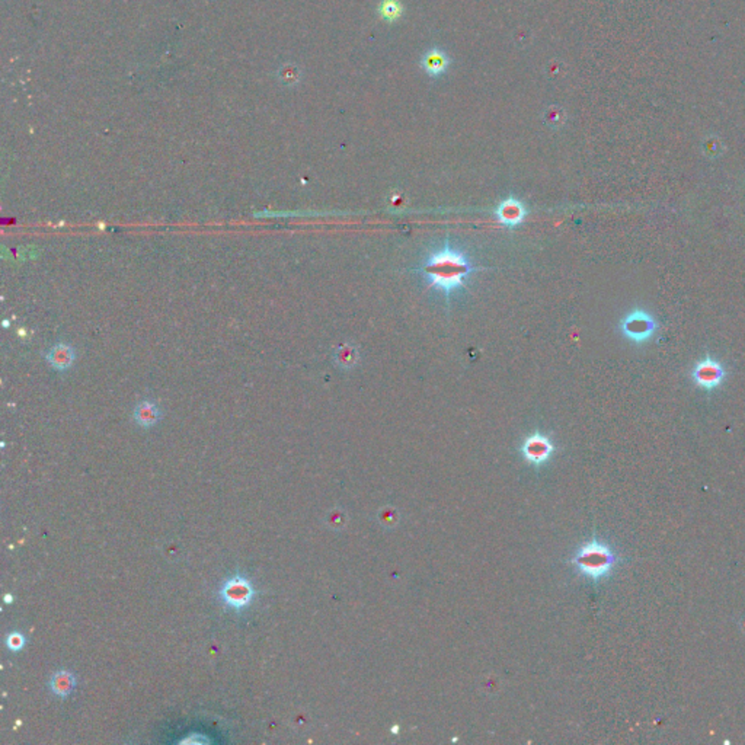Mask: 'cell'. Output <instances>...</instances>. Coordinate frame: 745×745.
I'll list each match as a JSON object with an SVG mask.
<instances>
[{"mask_svg":"<svg viewBox=\"0 0 745 745\" xmlns=\"http://www.w3.org/2000/svg\"><path fill=\"white\" fill-rule=\"evenodd\" d=\"M5 643L10 652H19L23 650V646L27 645V638H25V634H22L18 630H14L8 634Z\"/></svg>","mask_w":745,"mask_h":745,"instance_id":"obj_15","label":"cell"},{"mask_svg":"<svg viewBox=\"0 0 745 745\" xmlns=\"http://www.w3.org/2000/svg\"><path fill=\"white\" fill-rule=\"evenodd\" d=\"M619 329L623 336L634 342V344H643V342H648L655 335L658 323L655 317L651 316L648 312L642 309H634L620 321Z\"/></svg>","mask_w":745,"mask_h":745,"instance_id":"obj_4","label":"cell"},{"mask_svg":"<svg viewBox=\"0 0 745 745\" xmlns=\"http://www.w3.org/2000/svg\"><path fill=\"white\" fill-rule=\"evenodd\" d=\"M390 203H392V207H400L404 205V194H395L392 198H390Z\"/></svg>","mask_w":745,"mask_h":745,"instance_id":"obj_16","label":"cell"},{"mask_svg":"<svg viewBox=\"0 0 745 745\" xmlns=\"http://www.w3.org/2000/svg\"><path fill=\"white\" fill-rule=\"evenodd\" d=\"M726 377V371L724 365L718 360L712 357H706L702 361L694 365L691 371V378L696 383L704 390H713L724 383Z\"/></svg>","mask_w":745,"mask_h":745,"instance_id":"obj_5","label":"cell"},{"mask_svg":"<svg viewBox=\"0 0 745 745\" xmlns=\"http://www.w3.org/2000/svg\"><path fill=\"white\" fill-rule=\"evenodd\" d=\"M76 358L75 348L69 344H56L47 352V361L57 371L69 370Z\"/></svg>","mask_w":745,"mask_h":745,"instance_id":"obj_9","label":"cell"},{"mask_svg":"<svg viewBox=\"0 0 745 745\" xmlns=\"http://www.w3.org/2000/svg\"><path fill=\"white\" fill-rule=\"evenodd\" d=\"M207 741H209V740L204 738V737H198V738L195 737V738H187V740H184L182 742H188V744H197V742H198V744H201V742H207Z\"/></svg>","mask_w":745,"mask_h":745,"instance_id":"obj_17","label":"cell"},{"mask_svg":"<svg viewBox=\"0 0 745 745\" xmlns=\"http://www.w3.org/2000/svg\"><path fill=\"white\" fill-rule=\"evenodd\" d=\"M299 78H300V71L295 65H284L278 70V79L283 84H287V87L296 84L299 82Z\"/></svg>","mask_w":745,"mask_h":745,"instance_id":"obj_14","label":"cell"},{"mask_svg":"<svg viewBox=\"0 0 745 745\" xmlns=\"http://www.w3.org/2000/svg\"><path fill=\"white\" fill-rule=\"evenodd\" d=\"M520 451L523 457L526 459L530 465L540 466L551 459L555 451V446L547 435L542 433H534L524 439Z\"/></svg>","mask_w":745,"mask_h":745,"instance_id":"obj_6","label":"cell"},{"mask_svg":"<svg viewBox=\"0 0 745 745\" xmlns=\"http://www.w3.org/2000/svg\"><path fill=\"white\" fill-rule=\"evenodd\" d=\"M378 14H380L385 21L393 22L400 18L402 6L398 0H383L380 8H378Z\"/></svg>","mask_w":745,"mask_h":745,"instance_id":"obj_13","label":"cell"},{"mask_svg":"<svg viewBox=\"0 0 745 745\" xmlns=\"http://www.w3.org/2000/svg\"><path fill=\"white\" fill-rule=\"evenodd\" d=\"M220 601L233 612H245L255 601V588L247 575L235 573L223 581L218 590Z\"/></svg>","mask_w":745,"mask_h":745,"instance_id":"obj_3","label":"cell"},{"mask_svg":"<svg viewBox=\"0 0 745 745\" xmlns=\"http://www.w3.org/2000/svg\"><path fill=\"white\" fill-rule=\"evenodd\" d=\"M448 63H450V60L443 50H439V48H431V50L425 53L422 58V69L425 70L426 75L438 78V76H442L443 73H446Z\"/></svg>","mask_w":745,"mask_h":745,"instance_id":"obj_12","label":"cell"},{"mask_svg":"<svg viewBox=\"0 0 745 745\" xmlns=\"http://www.w3.org/2000/svg\"><path fill=\"white\" fill-rule=\"evenodd\" d=\"M572 562L585 578L598 581L612 572L617 564V556L608 545L594 539L578 549Z\"/></svg>","mask_w":745,"mask_h":745,"instance_id":"obj_2","label":"cell"},{"mask_svg":"<svg viewBox=\"0 0 745 745\" xmlns=\"http://www.w3.org/2000/svg\"><path fill=\"white\" fill-rule=\"evenodd\" d=\"M482 268L474 266L469 255L450 245L447 240L442 249L433 251L425 261L415 268L424 277L430 288L439 290L448 300L451 295L468 286L470 278Z\"/></svg>","mask_w":745,"mask_h":745,"instance_id":"obj_1","label":"cell"},{"mask_svg":"<svg viewBox=\"0 0 745 745\" xmlns=\"http://www.w3.org/2000/svg\"><path fill=\"white\" fill-rule=\"evenodd\" d=\"M496 223L507 229H516L524 223L527 217V207L516 197H508L501 201L494 210Z\"/></svg>","mask_w":745,"mask_h":745,"instance_id":"obj_7","label":"cell"},{"mask_svg":"<svg viewBox=\"0 0 745 745\" xmlns=\"http://www.w3.org/2000/svg\"><path fill=\"white\" fill-rule=\"evenodd\" d=\"M332 360L336 367H339L341 370H352L357 367L361 360L360 349L357 345L347 342V344H342L335 348L332 354Z\"/></svg>","mask_w":745,"mask_h":745,"instance_id":"obj_11","label":"cell"},{"mask_svg":"<svg viewBox=\"0 0 745 745\" xmlns=\"http://www.w3.org/2000/svg\"><path fill=\"white\" fill-rule=\"evenodd\" d=\"M162 417V412L153 400H141L134 408L133 418L141 428H152Z\"/></svg>","mask_w":745,"mask_h":745,"instance_id":"obj_10","label":"cell"},{"mask_svg":"<svg viewBox=\"0 0 745 745\" xmlns=\"http://www.w3.org/2000/svg\"><path fill=\"white\" fill-rule=\"evenodd\" d=\"M12 601H14V597H12L10 594H8V595L5 597V603H12Z\"/></svg>","mask_w":745,"mask_h":745,"instance_id":"obj_18","label":"cell"},{"mask_svg":"<svg viewBox=\"0 0 745 745\" xmlns=\"http://www.w3.org/2000/svg\"><path fill=\"white\" fill-rule=\"evenodd\" d=\"M78 686L76 676L69 669H58L48 680V689L58 699H67Z\"/></svg>","mask_w":745,"mask_h":745,"instance_id":"obj_8","label":"cell"}]
</instances>
